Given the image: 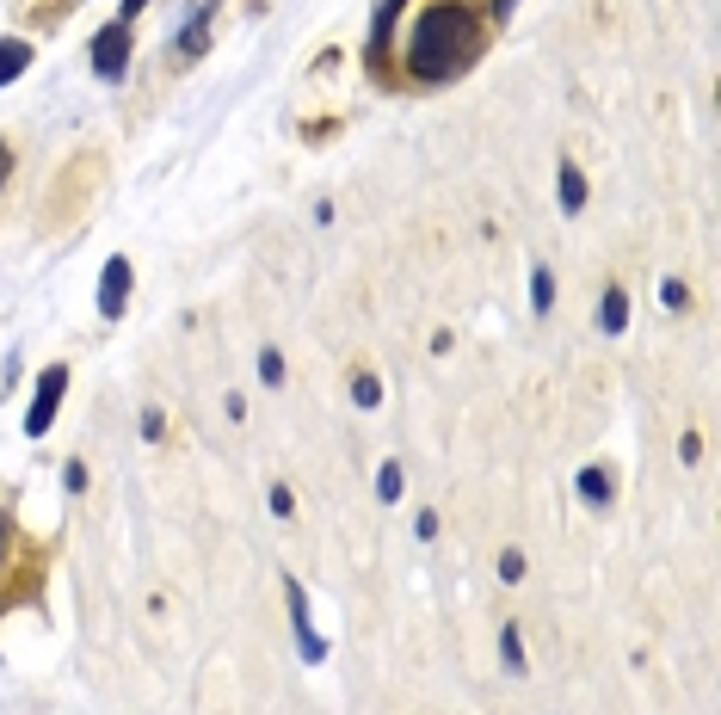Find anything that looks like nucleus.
Wrapping results in <instances>:
<instances>
[{
  "instance_id": "4468645a",
  "label": "nucleus",
  "mask_w": 721,
  "mask_h": 715,
  "mask_svg": "<svg viewBox=\"0 0 721 715\" xmlns=\"http://www.w3.org/2000/svg\"><path fill=\"white\" fill-rule=\"evenodd\" d=\"M580 494L592 500V506H604V500H611V475H604V469H585V475H580Z\"/></svg>"
},
{
  "instance_id": "0eeeda50",
  "label": "nucleus",
  "mask_w": 721,
  "mask_h": 715,
  "mask_svg": "<svg viewBox=\"0 0 721 715\" xmlns=\"http://www.w3.org/2000/svg\"><path fill=\"white\" fill-rule=\"evenodd\" d=\"M561 210H567V216L585 210V173L574 167V161H561Z\"/></svg>"
},
{
  "instance_id": "aec40b11",
  "label": "nucleus",
  "mask_w": 721,
  "mask_h": 715,
  "mask_svg": "<svg viewBox=\"0 0 721 715\" xmlns=\"http://www.w3.org/2000/svg\"><path fill=\"white\" fill-rule=\"evenodd\" d=\"M142 6H148V0H124V13H117V19H124V25H136V13Z\"/></svg>"
},
{
  "instance_id": "9d476101",
  "label": "nucleus",
  "mask_w": 721,
  "mask_h": 715,
  "mask_svg": "<svg viewBox=\"0 0 721 715\" xmlns=\"http://www.w3.org/2000/svg\"><path fill=\"white\" fill-rule=\"evenodd\" d=\"M530 308H537V315H549V308H555V278H549V266H530Z\"/></svg>"
},
{
  "instance_id": "f03ea898",
  "label": "nucleus",
  "mask_w": 721,
  "mask_h": 715,
  "mask_svg": "<svg viewBox=\"0 0 721 715\" xmlns=\"http://www.w3.org/2000/svg\"><path fill=\"white\" fill-rule=\"evenodd\" d=\"M62 395H69V364H50V371L37 376L32 408H25V432H32V438H43V432L56 426V408H62Z\"/></svg>"
},
{
  "instance_id": "2eb2a0df",
  "label": "nucleus",
  "mask_w": 721,
  "mask_h": 715,
  "mask_svg": "<svg viewBox=\"0 0 721 715\" xmlns=\"http://www.w3.org/2000/svg\"><path fill=\"white\" fill-rule=\"evenodd\" d=\"M259 382H266V389H277V382H284V352H272V345L259 352Z\"/></svg>"
},
{
  "instance_id": "a211bd4d",
  "label": "nucleus",
  "mask_w": 721,
  "mask_h": 715,
  "mask_svg": "<svg viewBox=\"0 0 721 715\" xmlns=\"http://www.w3.org/2000/svg\"><path fill=\"white\" fill-rule=\"evenodd\" d=\"M272 512H277V518H290V512H296V500H290V487H284V481L272 487Z\"/></svg>"
},
{
  "instance_id": "dca6fc26",
  "label": "nucleus",
  "mask_w": 721,
  "mask_h": 715,
  "mask_svg": "<svg viewBox=\"0 0 721 715\" xmlns=\"http://www.w3.org/2000/svg\"><path fill=\"white\" fill-rule=\"evenodd\" d=\"M500 579H506V586H518V579H524V555H518V549H506V555H500Z\"/></svg>"
},
{
  "instance_id": "4be33fe9",
  "label": "nucleus",
  "mask_w": 721,
  "mask_h": 715,
  "mask_svg": "<svg viewBox=\"0 0 721 715\" xmlns=\"http://www.w3.org/2000/svg\"><path fill=\"white\" fill-rule=\"evenodd\" d=\"M506 13H512V0H493V19H506Z\"/></svg>"
},
{
  "instance_id": "1a4fd4ad",
  "label": "nucleus",
  "mask_w": 721,
  "mask_h": 715,
  "mask_svg": "<svg viewBox=\"0 0 721 715\" xmlns=\"http://www.w3.org/2000/svg\"><path fill=\"white\" fill-rule=\"evenodd\" d=\"M598 327H604V334H623V327H629V296H623L617 284L604 290V315H598Z\"/></svg>"
},
{
  "instance_id": "f8f14e48",
  "label": "nucleus",
  "mask_w": 721,
  "mask_h": 715,
  "mask_svg": "<svg viewBox=\"0 0 721 715\" xmlns=\"http://www.w3.org/2000/svg\"><path fill=\"white\" fill-rule=\"evenodd\" d=\"M351 401H358V408H377V401H382V382L370 371H358V376H351Z\"/></svg>"
},
{
  "instance_id": "6e6552de",
  "label": "nucleus",
  "mask_w": 721,
  "mask_h": 715,
  "mask_svg": "<svg viewBox=\"0 0 721 715\" xmlns=\"http://www.w3.org/2000/svg\"><path fill=\"white\" fill-rule=\"evenodd\" d=\"M204 43H210V6H198L192 32H179V56H204Z\"/></svg>"
},
{
  "instance_id": "20e7f679",
  "label": "nucleus",
  "mask_w": 721,
  "mask_h": 715,
  "mask_svg": "<svg viewBox=\"0 0 721 715\" xmlns=\"http://www.w3.org/2000/svg\"><path fill=\"white\" fill-rule=\"evenodd\" d=\"M124 296H130V259H111L105 278H99V315H105V321L124 315Z\"/></svg>"
},
{
  "instance_id": "412c9836",
  "label": "nucleus",
  "mask_w": 721,
  "mask_h": 715,
  "mask_svg": "<svg viewBox=\"0 0 721 715\" xmlns=\"http://www.w3.org/2000/svg\"><path fill=\"white\" fill-rule=\"evenodd\" d=\"M6 173H13V148L0 142V185H6Z\"/></svg>"
},
{
  "instance_id": "ddd939ff",
  "label": "nucleus",
  "mask_w": 721,
  "mask_h": 715,
  "mask_svg": "<svg viewBox=\"0 0 721 715\" xmlns=\"http://www.w3.org/2000/svg\"><path fill=\"white\" fill-rule=\"evenodd\" d=\"M377 494H382V506L401 500V463H382V469H377Z\"/></svg>"
},
{
  "instance_id": "39448f33",
  "label": "nucleus",
  "mask_w": 721,
  "mask_h": 715,
  "mask_svg": "<svg viewBox=\"0 0 721 715\" xmlns=\"http://www.w3.org/2000/svg\"><path fill=\"white\" fill-rule=\"evenodd\" d=\"M284 592H290V623H296V642H303V654H309V660H321L327 647H321V635L309 629V598H303V586H296V579H284Z\"/></svg>"
},
{
  "instance_id": "f3484780",
  "label": "nucleus",
  "mask_w": 721,
  "mask_h": 715,
  "mask_svg": "<svg viewBox=\"0 0 721 715\" xmlns=\"http://www.w3.org/2000/svg\"><path fill=\"white\" fill-rule=\"evenodd\" d=\"M660 296H666V308H690V290L679 284V278H666V284H660Z\"/></svg>"
},
{
  "instance_id": "9b49d317",
  "label": "nucleus",
  "mask_w": 721,
  "mask_h": 715,
  "mask_svg": "<svg viewBox=\"0 0 721 715\" xmlns=\"http://www.w3.org/2000/svg\"><path fill=\"white\" fill-rule=\"evenodd\" d=\"M500 654H506V666H512V673H524V635H518V623H506V629H500Z\"/></svg>"
},
{
  "instance_id": "6ab92c4d",
  "label": "nucleus",
  "mask_w": 721,
  "mask_h": 715,
  "mask_svg": "<svg viewBox=\"0 0 721 715\" xmlns=\"http://www.w3.org/2000/svg\"><path fill=\"white\" fill-rule=\"evenodd\" d=\"M62 481H69V494H80V487H87V463H69V475H62Z\"/></svg>"
},
{
  "instance_id": "423d86ee",
  "label": "nucleus",
  "mask_w": 721,
  "mask_h": 715,
  "mask_svg": "<svg viewBox=\"0 0 721 715\" xmlns=\"http://www.w3.org/2000/svg\"><path fill=\"white\" fill-rule=\"evenodd\" d=\"M25 62H32V43L25 37H0V87H13L25 74Z\"/></svg>"
},
{
  "instance_id": "7ed1b4c3",
  "label": "nucleus",
  "mask_w": 721,
  "mask_h": 715,
  "mask_svg": "<svg viewBox=\"0 0 721 715\" xmlns=\"http://www.w3.org/2000/svg\"><path fill=\"white\" fill-rule=\"evenodd\" d=\"M124 69H130V25L111 19V25L93 37V74H99V80H124Z\"/></svg>"
},
{
  "instance_id": "5701e85b",
  "label": "nucleus",
  "mask_w": 721,
  "mask_h": 715,
  "mask_svg": "<svg viewBox=\"0 0 721 715\" xmlns=\"http://www.w3.org/2000/svg\"><path fill=\"white\" fill-rule=\"evenodd\" d=\"M6 537H13V531H6V512H0V555H6Z\"/></svg>"
},
{
  "instance_id": "f257e3e1",
  "label": "nucleus",
  "mask_w": 721,
  "mask_h": 715,
  "mask_svg": "<svg viewBox=\"0 0 721 715\" xmlns=\"http://www.w3.org/2000/svg\"><path fill=\"white\" fill-rule=\"evenodd\" d=\"M487 43V19L475 0H432L407 37V69L413 80H456Z\"/></svg>"
}]
</instances>
